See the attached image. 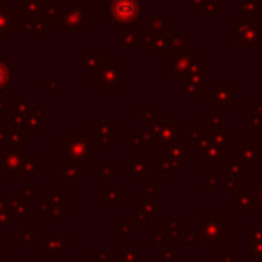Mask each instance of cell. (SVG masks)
Masks as SVG:
<instances>
[{"label":"cell","mask_w":262,"mask_h":262,"mask_svg":"<svg viewBox=\"0 0 262 262\" xmlns=\"http://www.w3.org/2000/svg\"><path fill=\"white\" fill-rule=\"evenodd\" d=\"M93 75L95 90H107L111 97H116L118 90L125 88V66L120 64L116 55H104L102 66L97 70Z\"/></svg>","instance_id":"obj_1"},{"label":"cell","mask_w":262,"mask_h":262,"mask_svg":"<svg viewBox=\"0 0 262 262\" xmlns=\"http://www.w3.org/2000/svg\"><path fill=\"white\" fill-rule=\"evenodd\" d=\"M141 118L145 121H150V123H154L157 118V105H141Z\"/></svg>","instance_id":"obj_24"},{"label":"cell","mask_w":262,"mask_h":262,"mask_svg":"<svg viewBox=\"0 0 262 262\" xmlns=\"http://www.w3.org/2000/svg\"><path fill=\"white\" fill-rule=\"evenodd\" d=\"M204 2H205V0H189L191 7H193L194 11H196V9H200V7L204 6Z\"/></svg>","instance_id":"obj_30"},{"label":"cell","mask_w":262,"mask_h":262,"mask_svg":"<svg viewBox=\"0 0 262 262\" xmlns=\"http://www.w3.org/2000/svg\"><path fill=\"white\" fill-rule=\"evenodd\" d=\"M143 32L136 29H123L116 32V47L118 49H141Z\"/></svg>","instance_id":"obj_9"},{"label":"cell","mask_w":262,"mask_h":262,"mask_svg":"<svg viewBox=\"0 0 262 262\" xmlns=\"http://www.w3.org/2000/svg\"><path fill=\"white\" fill-rule=\"evenodd\" d=\"M205 75H207V57H205V55H198L193 61V64H191L186 79L205 80Z\"/></svg>","instance_id":"obj_16"},{"label":"cell","mask_w":262,"mask_h":262,"mask_svg":"<svg viewBox=\"0 0 262 262\" xmlns=\"http://www.w3.org/2000/svg\"><path fill=\"white\" fill-rule=\"evenodd\" d=\"M221 2H223V0H221Z\"/></svg>","instance_id":"obj_33"},{"label":"cell","mask_w":262,"mask_h":262,"mask_svg":"<svg viewBox=\"0 0 262 262\" xmlns=\"http://www.w3.org/2000/svg\"><path fill=\"white\" fill-rule=\"evenodd\" d=\"M0 111H4V113H9V107H7L6 104H4V102H2V98H0Z\"/></svg>","instance_id":"obj_31"},{"label":"cell","mask_w":262,"mask_h":262,"mask_svg":"<svg viewBox=\"0 0 262 262\" xmlns=\"http://www.w3.org/2000/svg\"><path fill=\"white\" fill-rule=\"evenodd\" d=\"M205 125H207V130H217L223 125V114L216 113V111H210L205 116Z\"/></svg>","instance_id":"obj_22"},{"label":"cell","mask_w":262,"mask_h":262,"mask_svg":"<svg viewBox=\"0 0 262 262\" xmlns=\"http://www.w3.org/2000/svg\"><path fill=\"white\" fill-rule=\"evenodd\" d=\"M29 24V29H31V32L36 36V39H41L43 36L47 34V32L52 31V24H49V21L45 20V18L38 16V18H31V20H27Z\"/></svg>","instance_id":"obj_18"},{"label":"cell","mask_w":262,"mask_h":262,"mask_svg":"<svg viewBox=\"0 0 262 262\" xmlns=\"http://www.w3.org/2000/svg\"><path fill=\"white\" fill-rule=\"evenodd\" d=\"M11 104H13L14 114H25L29 111V107H31L25 98H16V97L13 98V102H11Z\"/></svg>","instance_id":"obj_25"},{"label":"cell","mask_w":262,"mask_h":262,"mask_svg":"<svg viewBox=\"0 0 262 262\" xmlns=\"http://www.w3.org/2000/svg\"><path fill=\"white\" fill-rule=\"evenodd\" d=\"M93 130L98 138H102L104 143H114V134H116V123L114 121H95L93 123Z\"/></svg>","instance_id":"obj_14"},{"label":"cell","mask_w":262,"mask_h":262,"mask_svg":"<svg viewBox=\"0 0 262 262\" xmlns=\"http://www.w3.org/2000/svg\"><path fill=\"white\" fill-rule=\"evenodd\" d=\"M102 59H104L102 50L97 49V47H90V49L84 50V68L88 72L95 73L102 66Z\"/></svg>","instance_id":"obj_13"},{"label":"cell","mask_w":262,"mask_h":262,"mask_svg":"<svg viewBox=\"0 0 262 262\" xmlns=\"http://www.w3.org/2000/svg\"><path fill=\"white\" fill-rule=\"evenodd\" d=\"M246 127L250 128V130H255L259 132L262 128V116L257 113H248L246 114Z\"/></svg>","instance_id":"obj_23"},{"label":"cell","mask_w":262,"mask_h":262,"mask_svg":"<svg viewBox=\"0 0 262 262\" xmlns=\"http://www.w3.org/2000/svg\"><path fill=\"white\" fill-rule=\"evenodd\" d=\"M171 34L173 32L154 36L152 45L148 47V54L152 57H166L169 54V39H171Z\"/></svg>","instance_id":"obj_11"},{"label":"cell","mask_w":262,"mask_h":262,"mask_svg":"<svg viewBox=\"0 0 262 262\" xmlns=\"http://www.w3.org/2000/svg\"><path fill=\"white\" fill-rule=\"evenodd\" d=\"M239 18L262 21V0H239Z\"/></svg>","instance_id":"obj_10"},{"label":"cell","mask_w":262,"mask_h":262,"mask_svg":"<svg viewBox=\"0 0 262 262\" xmlns=\"http://www.w3.org/2000/svg\"><path fill=\"white\" fill-rule=\"evenodd\" d=\"M198 16H221L223 14V2L221 0H205L204 6L196 9Z\"/></svg>","instance_id":"obj_20"},{"label":"cell","mask_w":262,"mask_h":262,"mask_svg":"<svg viewBox=\"0 0 262 262\" xmlns=\"http://www.w3.org/2000/svg\"><path fill=\"white\" fill-rule=\"evenodd\" d=\"M57 24L61 32H82L93 24V9L88 7L84 0H70L68 7H62Z\"/></svg>","instance_id":"obj_2"},{"label":"cell","mask_w":262,"mask_h":262,"mask_svg":"<svg viewBox=\"0 0 262 262\" xmlns=\"http://www.w3.org/2000/svg\"><path fill=\"white\" fill-rule=\"evenodd\" d=\"M253 105H255V113L262 116V97H257L255 100H253Z\"/></svg>","instance_id":"obj_29"},{"label":"cell","mask_w":262,"mask_h":262,"mask_svg":"<svg viewBox=\"0 0 262 262\" xmlns=\"http://www.w3.org/2000/svg\"><path fill=\"white\" fill-rule=\"evenodd\" d=\"M14 2H18V4H20V2H29V0H14Z\"/></svg>","instance_id":"obj_32"},{"label":"cell","mask_w":262,"mask_h":262,"mask_svg":"<svg viewBox=\"0 0 262 262\" xmlns=\"http://www.w3.org/2000/svg\"><path fill=\"white\" fill-rule=\"evenodd\" d=\"M43 9V0H29V2H20L16 7L18 14L24 16L25 20H31V18L41 16Z\"/></svg>","instance_id":"obj_12"},{"label":"cell","mask_w":262,"mask_h":262,"mask_svg":"<svg viewBox=\"0 0 262 262\" xmlns=\"http://www.w3.org/2000/svg\"><path fill=\"white\" fill-rule=\"evenodd\" d=\"M189 39H191V32L187 31L173 32L171 39H169V52H179V50L189 49Z\"/></svg>","instance_id":"obj_17"},{"label":"cell","mask_w":262,"mask_h":262,"mask_svg":"<svg viewBox=\"0 0 262 262\" xmlns=\"http://www.w3.org/2000/svg\"><path fill=\"white\" fill-rule=\"evenodd\" d=\"M202 97L220 114L230 113L232 107L239 104V90L232 86L230 80H214L212 86L205 88Z\"/></svg>","instance_id":"obj_3"},{"label":"cell","mask_w":262,"mask_h":262,"mask_svg":"<svg viewBox=\"0 0 262 262\" xmlns=\"http://www.w3.org/2000/svg\"><path fill=\"white\" fill-rule=\"evenodd\" d=\"M180 130H182V125L173 120V114H168V116L162 121H159V123L154 121V125H152L154 139H157L161 145H166V146H173L179 143Z\"/></svg>","instance_id":"obj_7"},{"label":"cell","mask_w":262,"mask_h":262,"mask_svg":"<svg viewBox=\"0 0 262 262\" xmlns=\"http://www.w3.org/2000/svg\"><path fill=\"white\" fill-rule=\"evenodd\" d=\"M205 80H193V79H186L184 80V97L187 98H196L204 95L205 90Z\"/></svg>","instance_id":"obj_21"},{"label":"cell","mask_w":262,"mask_h":262,"mask_svg":"<svg viewBox=\"0 0 262 262\" xmlns=\"http://www.w3.org/2000/svg\"><path fill=\"white\" fill-rule=\"evenodd\" d=\"M148 24H150V34H154V36L168 34V32H175V27H173V24H168V21H166V18L162 16V14H154V16H150Z\"/></svg>","instance_id":"obj_15"},{"label":"cell","mask_w":262,"mask_h":262,"mask_svg":"<svg viewBox=\"0 0 262 262\" xmlns=\"http://www.w3.org/2000/svg\"><path fill=\"white\" fill-rule=\"evenodd\" d=\"M230 38L241 49H262V21L237 18L230 25Z\"/></svg>","instance_id":"obj_4"},{"label":"cell","mask_w":262,"mask_h":262,"mask_svg":"<svg viewBox=\"0 0 262 262\" xmlns=\"http://www.w3.org/2000/svg\"><path fill=\"white\" fill-rule=\"evenodd\" d=\"M20 14L16 7H13L11 0H0V39H11L14 32H18Z\"/></svg>","instance_id":"obj_8"},{"label":"cell","mask_w":262,"mask_h":262,"mask_svg":"<svg viewBox=\"0 0 262 262\" xmlns=\"http://www.w3.org/2000/svg\"><path fill=\"white\" fill-rule=\"evenodd\" d=\"M198 49L196 47H189L186 50H179V52H169L164 57V70L166 73H171L173 79L177 82H184L187 77L193 61L198 57Z\"/></svg>","instance_id":"obj_6"},{"label":"cell","mask_w":262,"mask_h":262,"mask_svg":"<svg viewBox=\"0 0 262 262\" xmlns=\"http://www.w3.org/2000/svg\"><path fill=\"white\" fill-rule=\"evenodd\" d=\"M43 88L50 90V93H52L54 97L61 95V84H59V80H47V82H43Z\"/></svg>","instance_id":"obj_27"},{"label":"cell","mask_w":262,"mask_h":262,"mask_svg":"<svg viewBox=\"0 0 262 262\" xmlns=\"http://www.w3.org/2000/svg\"><path fill=\"white\" fill-rule=\"evenodd\" d=\"M253 150H255V157L262 159V128L255 134V146H253Z\"/></svg>","instance_id":"obj_28"},{"label":"cell","mask_w":262,"mask_h":262,"mask_svg":"<svg viewBox=\"0 0 262 262\" xmlns=\"http://www.w3.org/2000/svg\"><path fill=\"white\" fill-rule=\"evenodd\" d=\"M239 154H241L243 161H245V162H252V164H253V159H255V150H253L252 146L243 145L241 148H239Z\"/></svg>","instance_id":"obj_26"},{"label":"cell","mask_w":262,"mask_h":262,"mask_svg":"<svg viewBox=\"0 0 262 262\" xmlns=\"http://www.w3.org/2000/svg\"><path fill=\"white\" fill-rule=\"evenodd\" d=\"M11 84V55L0 57V98L4 90H7Z\"/></svg>","instance_id":"obj_19"},{"label":"cell","mask_w":262,"mask_h":262,"mask_svg":"<svg viewBox=\"0 0 262 262\" xmlns=\"http://www.w3.org/2000/svg\"><path fill=\"white\" fill-rule=\"evenodd\" d=\"M109 21L134 29L141 21V2L139 0H109Z\"/></svg>","instance_id":"obj_5"}]
</instances>
